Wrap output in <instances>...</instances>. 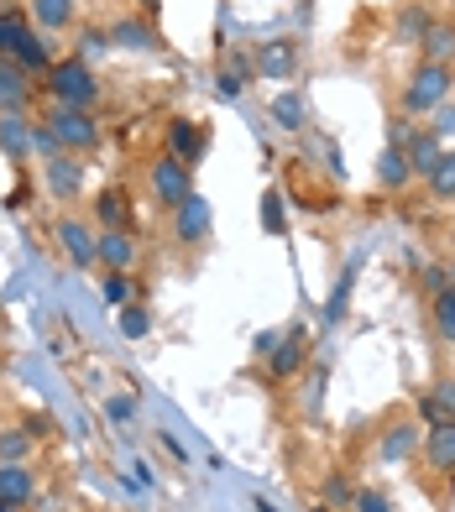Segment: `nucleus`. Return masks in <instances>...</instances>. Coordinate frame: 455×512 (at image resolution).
<instances>
[{"label": "nucleus", "mask_w": 455, "mask_h": 512, "mask_svg": "<svg viewBox=\"0 0 455 512\" xmlns=\"http://www.w3.org/2000/svg\"><path fill=\"white\" fill-rule=\"evenodd\" d=\"M314 512H325V507H314Z\"/></svg>", "instance_id": "37998d69"}, {"label": "nucleus", "mask_w": 455, "mask_h": 512, "mask_svg": "<svg viewBox=\"0 0 455 512\" xmlns=\"http://www.w3.org/2000/svg\"><path fill=\"white\" fill-rule=\"evenodd\" d=\"M42 183H48V194H53L58 204H74L79 189H84V162H79V152H58V157L42 162Z\"/></svg>", "instance_id": "6e6552de"}, {"label": "nucleus", "mask_w": 455, "mask_h": 512, "mask_svg": "<svg viewBox=\"0 0 455 512\" xmlns=\"http://www.w3.org/2000/svg\"><path fill=\"white\" fill-rule=\"evenodd\" d=\"M252 63H257L262 79H293V74H299V42L272 37V42H262V48H257Z\"/></svg>", "instance_id": "f8f14e48"}, {"label": "nucleus", "mask_w": 455, "mask_h": 512, "mask_svg": "<svg viewBox=\"0 0 455 512\" xmlns=\"http://www.w3.org/2000/svg\"><path fill=\"white\" fill-rule=\"evenodd\" d=\"M105 418H110V424H131V418H136V398H110Z\"/></svg>", "instance_id": "72a5a7b5"}, {"label": "nucleus", "mask_w": 455, "mask_h": 512, "mask_svg": "<svg viewBox=\"0 0 455 512\" xmlns=\"http://www.w3.org/2000/svg\"><path fill=\"white\" fill-rule=\"evenodd\" d=\"M304 361H309V335L293 324V330L278 335V345L267 351V382H293L304 371Z\"/></svg>", "instance_id": "0eeeda50"}, {"label": "nucleus", "mask_w": 455, "mask_h": 512, "mask_svg": "<svg viewBox=\"0 0 455 512\" xmlns=\"http://www.w3.org/2000/svg\"><path fill=\"white\" fill-rule=\"evenodd\" d=\"M147 183H152L157 204H168V209H178V204H184V199L194 194V173H189V162H178L173 152L152 157V168H147Z\"/></svg>", "instance_id": "20e7f679"}, {"label": "nucleus", "mask_w": 455, "mask_h": 512, "mask_svg": "<svg viewBox=\"0 0 455 512\" xmlns=\"http://www.w3.org/2000/svg\"><path fill=\"white\" fill-rule=\"evenodd\" d=\"M429 319H435V335L455 345V288H445V293L429 298Z\"/></svg>", "instance_id": "a878e982"}, {"label": "nucleus", "mask_w": 455, "mask_h": 512, "mask_svg": "<svg viewBox=\"0 0 455 512\" xmlns=\"http://www.w3.org/2000/svg\"><path fill=\"white\" fill-rule=\"evenodd\" d=\"M100 298H105L110 309L136 304V277H131V272H105V277H100Z\"/></svg>", "instance_id": "393cba45"}, {"label": "nucleus", "mask_w": 455, "mask_h": 512, "mask_svg": "<svg viewBox=\"0 0 455 512\" xmlns=\"http://www.w3.org/2000/svg\"><path fill=\"white\" fill-rule=\"evenodd\" d=\"M351 497H356V486L346 481V476H325V507H351Z\"/></svg>", "instance_id": "473e14b6"}, {"label": "nucleus", "mask_w": 455, "mask_h": 512, "mask_svg": "<svg viewBox=\"0 0 455 512\" xmlns=\"http://www.w3.org/2000/svg\"><path fill=\"white\" fill-rule=\"evenodd\" d=\"M32 131H37L32 115H0V152H6L11 162L32 157Z\"/></svg>", "instance_id": "412c9836"}, {"label": "nucleus", "mask_w": 455, "mask_h": 512, "mask_svg": "<svg viewBox=\"0 0 455 512\" xmlns=\"http://www.w3.org/2000/svg\"><path fill=\"white\" fill-rule=\"evenodd\" d=\"M95 262L105 272H131L136 267V236H131V230H100Z\"/></svg>", "instance_id": "ddd939ff"}, {"label": "nucleus", "mask_w": 455, "mask_h": 512, "mask_svg": "<svg viewBox=\"0 0 455 512\" xmlns=\"http://www.w3.org/2000/svg\"><path fill=\"white\" fill-rule=\"evenodd\" d=\"M272 121H278L283 131H299V121H304V100H299V95H278V100H272Z\"/></svg>", "instance_id": "c756f323"}, {"label": "nucleus", "mask_w": 455, "mask_h": 512, "mask_svg": "<svg viewBox=\"0 0 455 512\" xmlns=\"http://www.w3.org/2000/svg\"><path fill=\"white\" fill-rule=\"evenodd\" d=\"M95 225L100 230H131V189L126 183H105L95 194Z\"/></svg>", "instance_id": "9b49d317"}, {"label": "nucleus", "mask_w": 455, "mask_h": 512, "mask_svg": "<svg viewBox=\"0 0 455 512\" xmlns=\"http://www.w3.org/2000/svg\"><path fill=\"white\" fill-rule=\"evenodd\" d=\"M419 418H424V424H450V418H455V377L435 382V392L419 403Z\"/></svg>", "instance_id": "b1692460"}, {"label": "nucleus", "mask_w": 455, "mask_h": 512, "mask_svg": "<svg viewBox=\"0 0 455 512\" xmlns=\"http://www.w3.org/2000/svg\"><path fill=\"white\" fill-rule=\"evenodd\" d=\"M414 450H419V424H414V418H398V424L382 434V445H377V455L388 465H403Z\"/></svg>", "instance_id": "4be33fe9"}, {"label": "nucleus", "mask_w": 455, "mask_h": 512, "mask_svg": "<svg viewBox=\"0 0 455 512\" xmlns=\"http://www.w3.org/2000/svg\"><path fill=\"white\" fill-rule=\"evenodd\" d=\"M0 512H21V507H11V502H0Z\"/></svg>", "instance_id": "a19ab883"}, {"label": "nucleus", "mask_w": 455, "mask_h": 512, "mask_svg": "<svg viewBox=\"0 0 455 512\" xmlns=\"http://www.w3.org/2000/svg\"><path fill=\"white\" fill-rule=\"evenodd\" d=\"M419 58L455 68V16H435V27H429L424 42H419Z\"/></svg>", "instance_id": "aec40b11"}, {"label": "nucleus", "mask_w": 455, "mask_h": 512, "mask_svg": "<svg viewBox=\"0 0 455 512\" xmlns=\"http://www.w3.org/2000/svg\"><path fill=\"white\" fill-rule=\"evenodd\" d=\"M48 131L58 136V147L63 152H95L100 147V121H95V110H68V105H48Z\"/></svg>", "instance_id": "7ed1b4c3"}, {"label": "nucleus", "mask_w": 455, "mask_h": 512, "mask_svg": "<svg viewBox=\"0 0 455 512\" xmlns=\"http://www.w3.org/2000/svg\"><path fill=\"white\" fill-rule=\"evenodd\" d=\"M455 95V68L450 63H414V74L403 79V95H398V110L408 121H419V115H435L445 100Z\"/></svg>", "instance_id": "f257e3e1"}, {"label": "nucleus", "mask_w": 455, "mask_h": 512, "mask_svg": "<svg viewBox=\"0 0 455 512\" xmlns=\"http://www.w3.org/2000/svg\"><path fill=\"white\" fill-rule=\"evenodd\" d=\"M257 512H278V507H272V502H257Z\"/></svg>", "instance_id": "ea45409f"}, {"label": "nucleus", "mask_w": 455, "mask_h": 512, "mask_svg": "<svg viewBox=\"0 0 455 512\" xmlns=\"http://www.w3.org/2000/svg\"><path fill=\"white\" fill-rule=\"evenodd\" d=\"M21 429H27L32 439H48L53 434V413H27V418H21Z\"/></svg>", "instance_id": "f704fd0d"}, {"label": "nucleus", "mask_w": 455, "mask_h": 512, "mask_svg": "<svg viewBox=\"0 0 455 512\" xmlns=\"http://www.w3.org/2000/svg\"><path fill=\"white\" fill-rule=\"evenodd\" d=\"M351 512H393V502H388V492H377V486H356Z\"/></svg>", "instance_id": "2f4dec72"}, {"label": "nucleus", "mask_w": 455, "mask_h": 512, "mask_svg": "<svg viewBox=\"0 0 455 512\" xmlns=\"http://www.w3.org/2000/svg\"><path fill=\"white\" fill-rule=\"evenodd\" d=\"M429 131H435V136H440V142H445V136L455 131V105H450V100H445V105L435 110V126H429Z\"/></svg>", "instance_id": "c9c22d12"}, {"label": "nucleus", "mask_w": 455, "mask_h": 512, "mask_svg": "<svg viewBox=\"0 0 455 512\" xmlns=\"http://www.w3.org/2000/svg\"><path fill=\"white\" fill-rule=\"evenodd\" d=\"M37 79L21 68L11 53H0V115H32V100H37Z\"/></svg>", "instance_id": "423d86ee"}, {"label": "nucleus", "mask_w": 455, "mask_h": 512, "mask_svg": "<svg viewBox=\"0 0 455 512\" xmlns=\"http://www.w3.org/2000/svg\"><path fill=\"white\" fill-rule=\"evenodd\" d=\"M32 445H37V439L27 429H6V434H0V460H27Z\"/></svg>", "instance_id": "7c9ffc66"}, {"label": "nucleus", "mask_w": 455, "mask_h": 512, "mask_svg": "<svg viewBox=\"0 0 455 512\" xmlns=\"http://www.w3.org/2000/svg\"><path fill=\"white\" fill-rule=\"evenodd\" d=\"M429 27H435V16H429L424 6H403V11H398V37H403V42L414 37V48L424 42V32H429Z\"/></svg>", "instance_id": "cd10ccee"}, {"label": "nucleus", "mask_w": 455, "mask_h": 512, "mask_svg": "<svg viewBox=\"0 0 455 512\" xmlns=\"http://www.w3.org/2000/svg\"><path fill=\"white\" fill-rule=\"evenodd\" d=\"M27 16L42 32H68L79 16V0H27Z\"/></svg>", "instance_id": "6ab92c4d"}, {"label": "nucleus", "mask_w": 455, "mask_h": 512, "mask_svg": "<svg viewBox=\"0 0 455 512\" xmlns=\"http://www.w3.org/2000/svg\"><path fill=\"white\" fill-rule=\"evenodd\" d=\"M163 142L178 162L194 168V162H204V152H210V131H204L199 121H189V115H173V121L163 126Z\"/></svg>", "instance_id": "1a4fd4ad"}, {"label": "nucleus", "mask_w": 455, "mask_h": 512, "mask_svg": "<svg viewBox=\"0 0 455 512\" xmlns=\"http://www.w3.org/2000/svg\"><path fill=\"white\" fill-rule=\"evenodd\" d=\"M136 6H142V16H157V11H163V0H136Z\"/></svg>", "instance_id": "58836bf2"}, {"label": "nucleus", "mask_w": 455, "mask_h": 512, "mask_svg": "<svg viewBox=\"0 0 455 512\" xmlns=\"http://www.w3.org/2000/svg\"><path fill=\"white\" fill-rule=\"evenodd\" d=\"M262 209H267V230L278 236V230H283V215H278V209H283V199H278V194H267V199H262Z\"/></svg>", "instance_id": "e433bc0d"}, {"label": "nucleus", "mask_w": 455, "mask_h": 512, "mask_svg": "<svg viewBox=\"0 0 455 512\" xmlns=\"http://www.w3.org/2000/svg\"><path fill=\"white\" fill-rule=\"evenodd\" d=\"M450 288H455V262H450Z\"/></svg>", "instance_id": "79ce46f5"}, {"label": "nucleus", "mask_w": 455, "mask_h": 512, "mask_svg": "<svg viewBox=\"0 0 455 512\" xmlns=\"http://www.w3.org/2000/svg\"><path fill=\"white\" fill-rule=\"evenodd\" d=\"M11 58L27 68L32 79H48V68L58 63V58H53V42H48V37H37V27H32V32H21V42L11 48Z\"/></svg>", "instance_id": "f3484780"}, {"label": "nucleus", "mask_w": 455, "mask_h": 512, "mask_svg": "<svg viewBox=\"0 0 455 512\" xmlns=\"http://www.w3.org/2000/svg\"><path fill=\"white\" fill-rule=\"evenodd\" d=\"M121 314V335L126 340H147L152 335V314L142 309V304H126V309H116Z\"/></svg>", "instance_id": "c85d7f7f"}, {"label": "nucleus", "mask_w": 455, "mask_h": 512, "mask_svg": "<svg viewBox=\"0 0 455 512\" xmlns=\"http://www.w3.org/2000/svg\"><path fill=\"white\" fill-rule=\"evenodd\" d=\"M210 199L204 194H189L184 204L173 209V241L178 246H204V236H210Z\"/></svg>", "instance_id": "9d476101"}, {"label": "nucleus", "mask_w": 455, "mask_h": 512, "mask_svg": "<svg viewBox=\"0 0 455 512\" xmlns=\"http://www.w3.org/2000/svg\"><path fill=\"white\" fill-rule=\"evenodd\" d=\"M377 183L388 194H398V189H408L414 183V168H408V152L403 147H382V157H377Z\"/></svg>", "instance_id": "5701e85b"}, {"label": "nucleus", "mask_w": 455, "mask_h": 512, "mask_svg": "<svg viewBox=\"0 0 455 512\" xmlns=\"http://www.w3.org/2000/svg\"><path fill=\"white\" fill-rule=\"evenodd\" d=\"M424 189L435 194L440 204H450V199H455V152H445V157L435 162V173L424 178Z\"/></svg>", "instance_id": "bb28decb"}, {"label": "nucleus", "mask_w": 455, "mask_h": 512, "mask_svg": "<svg viewBox=\"0 0 455 512\" xmlns=\"http://www.w3.org/2000/svg\"><path fill=\"white\" fill-rule=\"evenodd\" d=\"M403 152H408V168H414V178H429L435 173V162L445 157V142L429 126H414L408 131V142H403Z\"/></svg>", "instance_id": "4468645a"}, {"label": "nucleus", "mask_w": 455, "mask_h": 512, "mask_svg": "<svg viewBox=\"0 0 455 512\" xmlns=\"http://www.w3.org/2000/svg\"><path fill=\"white\" fill-rule=\"evenodd\" d=\"M53 241H58V251H63V262H74V267H95L100 230L89 225V220H79V215H58Z\"/></svg>", "instance_id": "39448f33"}, {"label": "nucleus", "mask_w": 455, "mask_h": 512, "mask_svg": "<svg viewBox=\"0 0 455 512\" xmlns=\"http://www.w3.org/2000/svg\"><path fill=\"white\" fill-rule=\"evenodd\" d=\"M110 42H116V48H131V53H157L152 16H121L116 27H110Z\"/></svg>", "instance_id": "a211bd4d"}, {"label": "nucleus", "mask_w": 455, "mask_h": 512, "mask_svg": "<svg viewBox=\"0 0 455 512\" xmlns=\"http://www.w3.org/2000/svg\"><path fill=\"white\" fill-rule=\"evenodd\" d=\"M42 95L53 105H68V110H95L100 105V79L84 58H58L48 68V79H42Z\"/></svg>", "instance_id": "f03ea898"}, {"label": "nucleus", "mask_w": 455, "mask_h": 512, "mask_svg": "<svg viewBox=\"0 0 455 512\" xmlns=\"http://www.w3.org/2000/svg\"><path fill=\"white\" fill-rule=\"evenodd\" d=\"M424 460H429V471H435V476H455V418H450V424H429Z\"/></svg>", "instance_id": "dca6fc26"}, {"label": "nucleus", "mask_w": 455, "mask_h": 512, "mask_svg": "<svg viewBox=\"0 0 455 512\" xmlns=\"http://www.w3.org/2000/svg\"><path fill=\"white\" fill-rule=\"evenodd\" d=\"M424 288H429V293H445V288H450V267H429V272H424Z\"/></svg>", "instance_id": "4c0bfd02"}, {"label": "nucleus", "mask_w": 455, "mask_h": 512, "mask_svg": "<svg viewBox=\"0 0 455 512\" xmlns=\"http://www.w3.org/2000/svg\"><path fill=\"white\" fill-rule=\"evenodd\" d=\"M37 497V476L27 460H0V502L11 507H27Z\"/></svg>", "instance_id": "2eb2a0df"}]
</instances>
